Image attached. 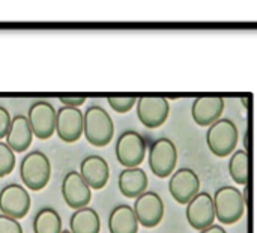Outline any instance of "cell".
Segmentation results:
<instances>
[{
	"label": "cell",
	"mask_w": 257,
	"mask_h": 233,
	"mask_svg": "<svg viewBox=\"0 0 257 233\" xmlns=\"http://www.w3.org/2000/svg\"><path fill=\"white\" fill-rule=\"evenodd\" d=\"M83 134L86 140L95 148L107 146L114 134V124L105 108L101 105H90L84 111Z\"/></svg>",
	"instance_id": "6da1fadb"
},
{
	"label": "cell",
	"mask_w": 257,
	"mask_h": 233,
	"mask_svg": "<svg viewBox=\"0 0 257 233\" xmlns=\"http://www.w3.org/2000/svg\"><path fill=\"white\" fill-rule=\"evenodd\" d=\"M20 176L30 191H41L47 187L51 176V164L48 157L41 151H32L23 157L20 164Z\"/></svg>",
	"instance_id": "7a4b0ae2"
},
{
	"label": "cell",
	"mask_w": 257,
	"mask_h": 233,
	"mask_svg": "<svg viewBox=\"0 0 257 233\" xmlns=\"http://www.w3.org/2000/svg\"><path fill=\"white\" fill-rule=\"evenodd\" d=\"M214 206L215 217L221 224H235L245 211L244 194L232 185L220 187L214 194Z\"/></svg>",
	"instance_id": "3957f363"
},
{
	"label": "cell",
	"mask_w": 257,
	"mask_h": 233,
	"mask_svg": "<svg viewBox=\"0 0 257 233\" xmlns=\"http://www.w3.org/2000/svg\"><path fill=\"white\" fill-rule=\"evenodd\" d=\"M238 128L230 119H218L206 133V145L215 157L232 155L238 145Z\"/></svg>",
	"instance_id": "277c9868"
},
{
	"label": "cell",
	"mask_w": 257,
	"mask_h": 233,
	"mask_svg": "<svg viewBox=\"0 0 257 233\" xmlns=\"http://www.w3.org/2000/svg\"><path fill=\"white\" fill-rule=\"evenodd\" d=\"M178 163V149L176 145L167 139H157L149 148V169L157 178H169L173 175V170Z\"/></svg>",
	"instance_id": "5b68a950"
},
{
	"label": "cell",
	"mask_w": 257,
	"mask_h": 233,
	"mask_svg": "<svg viewBox=\"0 0 257 233\" xmlns=\"http://www.w3.org/2000/svg\"><path fill=\"white\" fill-rule=\"evenodd\" d=\"M116 158L125 169L139 167L146 157V142L143 136L137 131H123L116 142Z\"/></svg>",
	"instance_id": "8992f818"
},
{
	"label": "cell",
	"mask_w": 257,
	"mask_h": 233,
	"mask_svg": "<svg viewBox=\"0 0 257 233\" xmlns=\"http://www.w3.org/2000/svg\"><path fill=\"white\" fill-rule=\"evenodd\" d=\"M169 191L178 203L188 205L200 193V178L193 169L182 167L170 176Z\"/></svg>",
	"instance_id": "52a82bcc"
},
{
	"label": "cell",
	"mask_w": 257,
	"mask_h": 233,
	"mask_svg": "<svg viewBox=\"0 0 257 233\" xmlns=\"http://www.w3.org/2000/svg\"><path fill=\"white\" fill-rule=\"evenodd\" d=\"M56 108L47 101H36L30 105L27 119L32 133L39 140H47L56 133Z\"/></svg>",
	"instance_id": "ba28073f"
},
{
	"label": "cell",
	"mask_w": 257,
	"mask_h": 233,
	"mask_svg": "<svg viewBox=\"0 0 257 233\" xmlns=\"http://www.w3.org/2000/svg\"><path fill=\"white\" fill-rule=\"evenodd\" d=\"M136 108L139 121L149 130L164 125L170 113L169 101L163 96H142L137 99Z\"/></svg>",
	"instance_id": "9c48e42d"
},
{
	"label": "cell",
	"mask_w": 257,
	"mask_h": 233,
	"mask_svg": "<svg viewBox=\"0 0 257 233\" xmlns=\"http://www.w3.org/2000/svg\"><path fill=\"white\" fill-rule=\"evenodd\" d=\"M188 224L194 230H205L206 227H211L215 221V206H214V197L206 193L200 191L188 205L185 212Z\"/></svg>",
	"instance_id": "30bf717a"
},
{
	"label": "cell",
	"mask_w": 257,
	"mask_h": 233,
	"mask_svg": "<svg viewBox=\"0 0 257 233\" xmlns=\"http://www.w3.org/2000/svg\"><path fill=\"white\" fill-rule=\"evenodd\" d=\"M30 209V194L20 184H11L0 191V212L15 220H21Z\"/></svg>",
	"instance_id": "8fae6325"
},
{
	"label": "cell",
	"mask_w": 257,
	"mask_h": 233,
	"mask_svg": "<svg viewBox=\"0 0 257 233\" xmlns=\"http://www.w3.org/2000/svg\"><path fill=\"white\" fill-rule=\"evenodd\" d=\"M133 209L139 224L148 229L157 227L164 218V202L155 191H146L137 197Z\"/></svg>",
	"instance_id": "7c38bea8"
},
{
	"label": "cell",
	"mask_w": 257,
	"mask_h": 233,
	"mask_svg": "<svg viewBox=\"0 0 257 233\" xmlns=\"http://www.w3.org/2000/svg\"><path fill=\"white\" fill-rule=\"evenodd\" d=\"M84 113L80 108L60 107L56 116V134L65 143H75L83 136Z\"/></svg>",
	"instance_id": "4fadbf2b"
},
{
	"label": "cell",
	"mask_w": 257,
	"mask_h": 233,
	"mask_svg": "<svg viewBox=\"0 0 257 233\" xmlns=\"http://www.w3.org/2000/svg\"><path fill=\"white\" fill-rule=\"evenodd\" d=\"M62 196L65 203L72 209L87 208L92 199V188L84 182L80 172H68L62 182Z\"/></svg>",
	"instance_id": "5bb4252c"
},
{
	"label": "cell",
	"mask_w": 257,
	"mask_h": 233,
	"mask_svg": "<svg viewBox=\"0 0 257 233\" xmlns=\"http://www.w3.org/2000/svg\"><path fill=\"white\" fill-rule=\"evenodd\" d=\"M224 111V99L221 96H200L193 101L191 116L199 127H211Z\"/></svg>",
	"instance_id": "9a60e30c"
},
{
	"label": "cell",
	"mask_w": 257,
	"mask_h": 233,
	"mask_svg": "<svg viewBox=\"0 0 257 233\" xmlns=\"http://www.w3.org/2000/svg\"><path fill=\"white\" fill-rule=\"evenodd\" d=\"M80 175L92 190H101L110 178L108 163L99 155H87L80 164Z\"/></svg>",
	"instance_id": "2e32d148"
},
{
	"label": "cell",
	"mask_w": 257,
	"mask_h": 233,
	"mask_svg": "<svg viewBox=\"0 0 257 233\" xmlns=\"http://www.w3.org/2000/svg\"><path fill=\"white\" fill-rule=\"evenodd\" d=\"M33 133L29 124V119L23 114H17L11 121V127L6 136V145L14 152H26L29 146L32 145Z\"/></svg>",
	"instance_id": "e0dca14e"
},
{
	"label": "cell",
	"mask_w": 257,
	"mask_h": 233,
	"mask_svg": "<svg viewBox=\"0 0 257 233\" xmlns=\"http://www.w3.org/2000/svg\"><path fill=\"white\" fill-rule=\"evenodd\" d=\"M119 191L128 199H137L148 191V175L143 169H123L117 179Z\"/></svg>",
	"instance_id": "ac0fdd59"
},
{
	"label": "cell",
	"mask_w": 257,
	"mask_h": 233,
	"mask_svg": "<svg viewBox=\"0 0 257 233\" xmlns=\"http://www.w3.org/2000/svg\"><path fill=\"white\" fill-rule=\"evenodd\" d=\"M139 221L130 205H117L108 215L110 233H137Z\"/></svg>",
	"instance_id": "d6986e66"
},
{
	"label": "cell",
	"mask_w": 257,
	"mask_h": 233,
	"mask_svg": "<svg viewBox=\"0 0 257 233\" xmlns=\"http://www.w3.org/2000/svg\"><path fill=\"white\" fill-rule=\"evenodd\" d=\"M71 233H99L101 220L95 209L83 208L77 209L69 218Z\"/></svg>",
	"instance_id": "ffe728a7"
},
{
	"label": "cell",
	"mask_w": 257,
	"mask_h": 233,
	"mask_svg": "<svg viewBox=\"0 0 257 233\" xmlns=\"http://www.w3.org/2000/svg\"><path fill=\"white\" fill-rule=\"evenodd\" d=\"M62 218L53 208H42L33 220V233H62Z\"/></svg>",
	"instance_id": "44dd1931"
},
{
	"label": "cell",
	"mask_w": 257,
	"mask_h": 233,
	"mask_svg": "<svg viewBox=\"0 0 257 233\" xmlns=\"http://www.w3.org/2000/svg\"><path fill=\"white\" fill-rule=\"evenodd\" d=\"M250 170V158L247 151H235L229 160V173L238 185H247Z\"/></svg>",
	"instance_id": "7402d4cb"
},
{
	"label": "cell",
	"mask_w": 257,
	"mask_h": 233,
	"mask_svg": "<svg viewBox=\"0 0 257 233\" xmlns=\"http://www.w3.org/2000/svg\"><path fill=\"white\" fill-rule=\"evenodd\" d=\"M15 167V152L3 142H0V179L12 173Z\"/></svg>",
	"instance_id": "603a6c76"
},
{
	"label": "cell",
	"mask_w": 257,
	"mask_h": 233,
	"mask_svg": "<svg viewBox=\"0 0 257 233\" xmlns=\"http://www.w3.org/2000/svg\"><path fill=\"white\" fill-rule=\"evenodd\" d=\"M108 105L117 113H128L133 107L137 105L136 96H108Z\"/></svg>",
	"instance_id": "cb8c5ba5"
},
{
	"label": "cell",
	"mask_w": 257,
	"mask_h": 233,
	"mask_svg": "<svg viewBox=\"0 0 257 233\" xmlns=\"http://www.w3.org/2000/svg\"><path fill=\"white\" fill-rule=\"evenodd\" d=\"M0 233H23V227L18 220L0 214Z\"/></svg>",
	"instance_id": "d4e9b609"
},
{
	"label": "cell",
	"mask_w": 257,
	"mask_h": 233,
	"mask_svg": "<svg viewBox=\"0 0 257 233\" xmlns=\"http://www.w3.org/2000/svg\"><path fill=\"white\" fill-rule=\"evenodd\" d=\"M11 114L9 111L0 105V140L5 139L8 136V131H9V127H11Z\"/></svg>",
	"instance_id": "484cf974"
},
{
	"label": "cell",
	"mask_w": 257,
	"mask_h": 233,
	"mask_svg": "<svg viewBox=\"0 0 257 233\" xmlns=\"http://www.w3.org/2000/svg\"><path fill=\"white\" fill-rule=\"evenodd\" d=\"M60 104L63 105V107H72V108H78V107H81L84 102H86V98L84 96H62L60 99Z\"/></svg>",
	"instance_id": "4316f807"
},
{
	"label": "cell",
	"mask_w": 257,
	"mask_h": 233,
	"mask_svg": "<svg viewBox=\"0 0 257 233\" xmlns=\"http://www.w3.org/2000/svg\"><path fill=\"white\" fill-rule=\"evenodd\" d=\"M200 233H227L224 230V227L218 226V224H212L211 227H206L205 230H202Z\"/></svg>",
	"instance_id": "83f0119b"
},
{
	"label": "cell",
	"mask_w": 257,
	"mask_h": 233,
	"mask_svg": "<svg viewBox=\"0 0 257 233\" xmlns=\"http://www.w3.org/2000/svg\"><path fill=\"white\" fill-rule=\"evenodd\" d=\"M62 233H71V230H63Z\"/></svg>",
	"instance_id": "f1b7e54d"
}]
</instances>
